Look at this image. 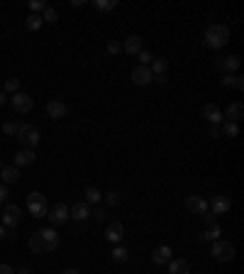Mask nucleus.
Here are the masks:
<instances>
[{
    "instance_id": "1",
    "label": "nucleus",
    "mask_w": 244,
    "mask_h": 274,
    "mask_svg": "<svg viewBox=\"0 0 244 274\" xmlns=\"http://www.w3.org/2000/svg\"><path fill=\"white\" fill-rule=\"evenodd\" d=\"M59 247V235L54 228H42L30 238V250L34 255H47Z\"/></svg>"
},
{
    "instance_id": "2",
    "label": "nucleus",
    "mask_w": 244,
    "mask_h": 274,
    "mask_svg": "<svg viewBox=\"0 0 244 274\" xmlns=\"http://www.w3.org/2000/svg\"><path fill=\"white\" fill-rule=\"evenodd\" d=\"M227 42H230V27L215 22V25H210V27L205 30V44H208L210 49H222Z\"/></svg>"
},
{
    "instance_id": "3",
    "label": "nucleus",
    "mask_w": 244,
    "mask_h": 274,
    "mask_svg": "<svg viewBox=\"0 0 244 274\" xmlns=\"http://www.w3.org/2000/svg\"><path fill=\"white\" fill-rule=\"evenodd\" d=\"M27 211H30L34 218H47V213H49V201H47V196L39 193V191H32L30 196H27Z\"/></svg>"
},
{
    "instance_id": "4",
    "label": "nucleus",
    "mask_w": 244,
    "mask_h": 274,
    "mask_svg": "<svg viewBox=\"0 0 244 274\" xmlns=\"http://www.w3.org/2000/svg\"><path fill=\"white\" fill-rule=\"evenodd\" d=\"M17 140H20V145H22L25 150H34V147L39 145V130H37L34 125L22 122V125H20V132H17Z\"/></svg>"
},
{
    "instance_id": "5",
    "label": "nucleus",
    "mask_w": 244,
    "mask_h": 274,
    "mask_svg": "<svg viewBox=\"0 0 244 274\" xmlns=\"http://www.w3.org/2000/svg\"><path fill=\"white\" fill-rule=\"evenodd\" d=\"M210 252L217 262H232L235 260V245L227 243V240H215Z\"/></svg>"
},
{
    "instance_id": "6",
    "label": "nucleus",
    "mask_w": 244,
    "mask_h": 274,
    "mask_svg": "<svg viewBox=\"0 0 244 274\" xmlns=\"http://www.w3.org/2000/svg\"><path fill=\"white\" fill-rule=\"evenodd\" d=\"M7 100H10V105L15 108V113H20V115H27L32 110V103H34L32 95H27V93H22V91H17L15 95H10Z\"/></svg>"
},
{
    "instance_id": "7",
    "label": "nucleus",
    "mask_w": 244,
    "mask_h": 274,
    "mask_svg": "<svg viewBox=\"0 0 244 274\" xmlns=\"http://www.w3.org/2000/svg\"><path fill=\"white\" fill-rule=\"evenodd\" d=\"M240 66H242L240 54H225V57H220V59H217V69H220L225 76H227V74H235Z\"/></svg>"
},
{
    "instance_id": "8",
    "label": "nucleus",
    "mask_w": 244,
    "mask_h": 274,
    "mask_svg": "<svg viewBox=\"0 0 244 274\" xmlns=\"http://www.w3.org/2000/svg\"><path fill=\"white\" fill-rule=\"evenodd\" d=\"M185 208L193 215H205L210 211V203H208L203 196H188V198H185Z\"/></svg>"
},
{
    "instance_id": "9",
    "label": "nucleus",
    "mask_w": 244,
    "mask_h": 274,
    "mask_svg": "<svg viewBox=\"0 0 244 274\" xmlns=\"http://www.w3.org/2000/svg\"><path fill=\"white\" fill-rule=\"evenodd\" d=\"M47 218L52 220V228H54V225H66V223H68V206H66V203H57L54 208H49Z\"/></svg>"
},
{
    "instance_id": "10",
    "label": "nucleus",
    "mask_w": 244,
    "mask_h": 274,
    "mask_svg": "<svg viewBox=\"0 0 244 274\" xmlns=\"http://www.w3.org/2000/svg\"><path fill=\"white\" fill-rule=\"evenodd\" d=\"M0 220H2L5 228H15V225L20 223V208L12 206V203H7V206L0 211Z\"/></svg>"
},
{
    "instance_id": "11",
    "label": "nucleus",
    "mask_w": 244,
    "mask_h": 274,
    "mask_svg": "<svg viewBox=\"0 0 244 274\" xmlns=\"http://www.w3.org/2000/svg\"><path fill=\"white\" fill-rule=\"evenodd\" d=\"M142 49H144V39H142L139 34H129V37L124 39V44H122V52L129 54V57H137Z\"/></svg>"
},
{
    "instance_id": "12",
    "label": "nucleus",
    "mask_w": 244,
    "mask_h": 274,
    "mask_svg": "<svg viewBox=\"0 0 244 274\" xmlns=\"http://www.w3.org/2000/svg\"><path fill=\"white\" fill-rule=\"evenodd\" d=\"M171 245H159V247H154L152 250V262L156 267H164V265H169L171 262Z\"/></svg>"
},
{
    "instance_id": "13",
    "label": "nucleus",
    "mask_w": 244,
    "mask_h": 274,
    "mask_svg": "<svg viewBox=\"0 0 244 274\" xmlns=\"http://www.w3.org/2000/svg\"><path fill=\"white\" fill-rule=\"evenodd\" d=\"M129 79H132V84H134V86H147V84H152V81H154L149 66H134Z\"/></svg>"
},
{
    "instance_id": "14",
    "label": "nucleus",
    "mask_w": 244,
    "mask_h": 274,
    "mask_svg": "<svg viewBox=\"0 0 244 274\" xmlns=\"http://www.w3.org/2000/svg\"><path fill=\"white\" fill-rule=\"evenodd\" d=\"M47 115H49L52 120H61V118L68 115V105L61 103V100H49V103H47Z\"/></svg>"
},
{
    "instance_id": "15",
    "label": "nucleus",
    "mask_w": 244,
    "mask_h": 274,
    "mask_svg": "<svg viewBox=\"0 0 244 274\" xmlns=\"http://www.w3.org/2000/svg\"><path fill=\"white\" fill-rule=\"evenodd\" d=\"M105 240L113 245H120L124 240V225L122 223H110L108 230H105Z\"/></svg>"
},
{
    "instance_id": "16",
    "label": "nucleus",
    "mask_w": 244,
    "mask_h": 274,
    "mask_svg": "<svg viewBox=\"0 0 244 274\" xmlns=\"http://www.w3.org/2000/svg\"><path fill=\"white\" fill-rule=\"evenodd\" d=\"M232 208V201L227 198V196H215L213 201H210V213L217 218V215H225L227 211Z\"/></svg>"
},
{
    "instance_id": "17",
    "label": "nucleus",
    "mask_w": 244,
    "mask_h": 274,
    "mask_svg": "<svg viewBox=\"0 0 244 274\" xmlns=\"http://www.w3.org/2000/svg\"><path fill=\"white\" fill-rule=\"evenodd\" d=\"M222 118H225V120H230V122H240V120L244 118V103H240V100L230 103Z\"/></svg>"
},
{
    "instance_id": "18",
    "label": "nucleus",
    "mask_w": 244,
    "mask_h": 274,
    "mask_svg": "<svg viewBox=\"0 0 244 274\" xmlns=\"http://www.w3.org/2000/svg\"><path fill=\"white\" fill-rule=\"evenodd\" d=\"M68 218L73 220H88L91 218V206L83 201V203H73V208H68Z\"/></svg>"
},
{
    "instance_id": "19",
    "label": "nucleus",
    "mask_w": 244,
    "mask_h": 274,
    "mask_svg": "<svg viewBox=\"0 0 244 274\" xmlns=\"http://www.w3.org/2000/svg\"><path fill=\"white\" fill-rule=\"evenodd\" d=\"M203 115L208 118V122H210V125H220V122L225 120V118H222V110H220L215 103H208V105L203 108Z\"/></svg>"
},
{
    "instance_id": "20",
    "label": "nucleus",
    "mask_w": 244,
    "mask_h": 274,
    "mask_svg": "<svg viewBox=\"0 0 244 274\" xmlns=\"http://www.w3.org/2000/svg\"><path fill=\"white\" fill-rule=\"evenodd\" d=\"M0 179L5 186H12V183L20 182V172H17V167H2L0 169Z\"/></svg>"
},
{
    "instance_id": "21",
    "label": "nucleus",
    "mask_w": 244,
    "mask_h": 274,
    "mask_svg": "<svg viewBox=\"0 0 244 274\" xmlns=\"http://www.w3.org/2000/svg\"><path fill=\"white\" fill-rule=\"evenodd\" d=\"M34 159H37L34 150H20V152H15V167H30L34 164Z\"/></svg>"
},
{
    "instance_id": "22",
    "label": "nucleus",
    "mask_w": 244,
    "mask_h": 274,
    "mask_svg": "<svg viewBox=\"0 0 244 274\" xmlns=\"http://www.w3.org/2000/svg\"><path fill=\"white\" fill-rule=\"evenodd\" d=\"M220 84H222L225 89H237V91H244V79H242V76H235V74L222 76V79H220Z\"/></svg>"
},
{
    "instance_id": "23",
    "label": "nucleus",
    "mask_w": 244,
    "mask_h": 274,
    "mask_svg": "<svg viewBox=\"0 0 244 274\" xmlns=\"http://www.w3.org/2000/svg\"><path fill=\"white\" fill-rule=\"evenodd\" d=\"M166 69H169V61L164 59V57H154V61L149 64L152 76H166Z\"/></svg>"
},
{
    "instance_id": "24",
    "label": "nucleus",
    "mask_w": 244,
    "mask_h": 274,
    "mask_svg": "<svg viewBox=\"0 0 244 274\" xmlns=\"http://www.w3.org/2000/svg\"><path fill=\"white\" fill-rule=\"evenodd\" d=\"M220 235H222V228H220L217 223H213V225H208V230L200 235V240H203V243H215V240H220Z\"/></svg>"
},
{
    "instance_id": "25",
    "label": "nucleus",
    "mask_w": 244,
    "mask_h": 274,
    "mask_svg": "<svg viewBox=\"0 0 244 274\" xmlns=\"http://www.w3.org/2000/svg\"><path fill=\"white\" fill-rule=\"evenodd\" d=\"M169 274H190V265L185 260H171L169 262Z\"/></svg>"
},
{
    "instance_id": "26",
    "label": "nucleus",
    "mask_w": 244,
    "mask_h": 274,
    "mask_svg": "<svg viewBox=\"0 0 244 274\" xmlns=\"http://www.w3.org/2000/svg\"><path fill=\"white\" fill-rule=\"evenodd\" d=\"M129 260V250L124 247V245H118V247H113V262H118V265H124Z\"/></svg>"
},
{
    "instance_id": "27",
    "label": "nucleus",
    "mask_w": 244,
    "mask_h": 274,
    "mask_svg": "<svg viewBox=\"0 0 244 274\" xmlns=\"http://www.w3.org/2000/svg\"><path fill=\"white\" fill-rule=\"evenodd\" d=\"M93 7L100 12H113L118 7V0H93Z\"/></svg>"
},
{
    "instance_id": "28",
    "label": "nucleus",
    "mask_w": 244,
    "mask_h": 274,
    "mask_svg": "<svg viewBox=\"0 0 244 274\" xmlns=\"http://www.w3.org/2000/svg\"><path fill=\"white\" fill-rule=\"evenodd\" d=\"M17 91H20V79H15V76H12V79H5V84H2V93H5V95H7V93H10V95H15Z\"/></svg>"
},
{
    "instance_id": "29",
    "label": "nucleus",
    "mask_w": 244,
    "mask_h": 274,
    "mask_svg": "<svg viewBox=\"0 0 244 274\" xmlns=\"http://www.w3.org/2000/svg\"><path fill=\"white\" fill-rule=\"evenodd\" d=\"M222 135H225V137H237V135H240V125L225 120L222 122Z\"/></svg>"
},
{
    "instance_id": "30",
    "label": "nucleus",
    "mask_w": 244,
    "mask_h": 274,
    "mask_svg": "<svg viewBox=\"0 0 244 274\" xmlns=\"http://www.w3.org/2000/svg\"><path fill=\"white\" fill-rule=\"evenodd\" d=\"M100 198H103V193H100L95 186H88V188H86V203H88V206H91V203L95 206Z\"/></svg>"
},
{
    "instance_id": "31",
    "label": "nucleus",
    "mask_w": 244,
    "mask_h": 274,
    "mask_svg": "<svg viewBox=\"0 0 244 274\" xmlns=\"http://www.w3.org/2000/svg\"><path fill=\"white\" fill-rule=\"evenodd\" d=\"M42 25H44V22H42V15H30V17L25 20V27L30 32H37Z\"/></svg>"
},
{
    "instance_id": "32",
    "label": "nucleus",
    "mask_w": 244,
    "mask_h": 274,
    "mask_svg": "<svg viewBox=\"0 0 244 274\" xmlns=\"http://www.w3.org/2000/svg\"><path fill=\"white\" fill-rule=\"evenodd\" d=\"M27 7H30L32 15H39V12H44V10L49 7V2H44V0H30Z\"/></svg>"
},
{
    "instance_id": "33",
    "label": "nucleus",
    "mask_w": 244,
    "mask_h": 274,
    "mask_svg": "<svg viewBox=\"0 0 244 274\" xmlns=\"http://www.w3.org/2000/svg\"><path fill=\"white\" fill-rule=\"evenodd\" d=\"M20 125H22V122H15V120L2 122V132H5V135H15V137H17V132H20Z\"/></svg>"
},
{
    "instance_id": "34",
    "label": "nucleus",
    "mask_w": 244,
    "mask_h": 274,
    "mask_svg": "<svg viewBox=\"0 0 244 274\" xmlns=\"http://www.w3.org/2000/svg\"><path fill=\"white\" fill-rule=\"evenodd\" d=\"M57 20H59V12H57L54 7H47V10L42 12V22H52V25H54Z\"/></svg>"
},
{
    "instance_id": "35",
    "label": "nucleus",
    "mask_w": 244,
    "mask_h": 274,
    "mask_svg": "<svg viewBox=\"0 0 244 274\" xmlns=\"http://www.w3.org/2000/svg\"><path fill=\"white\" fill-rule=\"evenodd\" d=\"M105 203H108L110 208L120 206V193H115V191H108V193H105Z\"/></svg>"
},
{
    "instance_id": "36",
    "label": "nucleus",
    "mask_w": 244,
    "mask_h": 274,
    "mask_svg": "<svg viewBox=\"0 0 244 274\" xmlns=\"http://www.w3.org/2000/svg\"><path fill=\"white\" fill-rule=\"evenodd\" d=\"M137 57H139V61H142V64H139V66H149V64H152V61H154L152 52H147V49H142V52H139V54H137Z\"/></svg>"
},
{
    "instance_id": "37",
    "label": "nucleus",
    "mask_w": 244,
    "mask_h": 274,
    "mask_svg": "<svg viewBox=\"0 0 244 274\" xmlns=\"http://www.w3.org/2000/svg\"><path fill=\"white\" fill-rule=\"evenodd\" d=\"M108 52H110V54H120L122 44H118V42H108Z\"/></svg>"
},
{
    "instance_id": "38",
    "label": "nucleus",
    "mask_w": 244,
    "mask_h": 274,
    "mask_svg": "<svg viewBox=\"0 0 244 274\" xmlns=\"http://www.w3.org/2000/svg\"><path fill=\"white\" fill-rule=\"evenodd\" d=\"M7 196H10L7 186H5V183H0V203H2V201H7Z\"/></svg>"
},
{
    "instance_id": "39",
    "label": "nucleus",
    "mask_w": 244,
    "mask_h": 274,
    "mask_svg": "<svg viewBox=\"0 0 244 274\" xmlns=\"http://www.w3.org/2000/svg\"><path fill=\"white\" fill-rule=\"evenodd\" d=\"M93 218H95V220H105V218H108V213H105L103 208H95V211H93Z\"/></svg>"
},
{
    "instance_id": "40",
    "label": "nucleus",
    "mask_w": 244,
    "mask_h": 274,
    "mask_svg": "<svg viewBox=\"0 0 244 274\" xmlns=\"http://www.w3.org/2000/svg\"><path fill=\"white\" fill-rule=\"evenodd\" d=\"M0 274H15V270L10 265H0Z\"/></svg>"
},
{
    "instance_id": "41",
    "label": "nucleus",
    "mask_w": 244,
    "mask_h": 274,
    "mask_svg": "<svg viewBox=\"0 0 244 274\" xmlns=\"http://www.w3.org/2000/svg\"><path fill=\"white\" fill-rule=\"evenodd\" d=\"M210 137H220V127L217 125H210Z\"/></svg>"
},
{
    "instance_id": "42",
    "label": "nucleus",
    "mask_w": 244,
    "mask_h": 274,
    "mask_svg": "<svg viewBox=\"0 0 244 274\" xmlns=\"http://www.w3.org/2000/svg\"><path fill=\"white\" fill-rule=\"evenodd\" d=\"M7 238V228L5 225H0V240H5Z\"/></svg>"
},
{
    "instance_id": "43",
    "label": "nucleus",
    "mask_w": 244,
    "mask_h": 274,
    "mask_svg": "<svg viewBox=\"0 0 244 274\" xmlns=\"http://www.w3.org/2000/svg\"><path fill=\"white\" fill-rule=\"evenodd\" d=\"M5 103H7V95H5V93L0 91V108H2V105H5Z\"/></svg>"
},
{
    "instance_id": "44",
    "label": "nucleus",
    "mask_w": 244,
    "mask_h": 274,
    "mask_svg": "<svg viewBox=\"0 0 244 274\" xmlns=\"http://www.w3.org/2000/svg\"><path fill=\"white\" fill-rule=\"evenodd\" d=\"M15 274H32V270H30V267H22L20 272H15Z\"/></svg>"
},
{
    "instance_id": "45",
    "label": "nucleus",
    "mask_w": 244,
    "mask_h": 274,
    "mask_svg": "<svg viewBox=\"0 0 244 274\" xmlns=\"http://www.w3.org/2000/svg\"><path fill=\"white\" fill-rule=\"evenodd\" d=\"M63 274H81V272H78V270H66Z\"/></svg>"
},
{
    "instance_id": "46",
    "label": "nucleus",
    "mask_w": 244,
    "mask_h": 274,
    "mask_svg": "<svg viewBox=\"0 0 244 274\" xmlns=\"http://www.w3.org/2000/svg\"><path fill=\"white\" fill-rule=\"evenodd\" d=\"M2 167H5V164H2V159H0V169H2Z\"/></svg>"
},
{
    "instance_id": "47",
    "label": "nucleus",
    "mask_w": 244,
    "mask_h": 274,
    "mask_svg": "<svg viewBox=\"0 0 244 274\" xmlns=\"http://www.w3.org/2000/svg\"><path fill=\"white\" fill-rule=\"evenodd\" d=\"M200 274H205V272H200Z\"/></svg>"
}]
</instances>
